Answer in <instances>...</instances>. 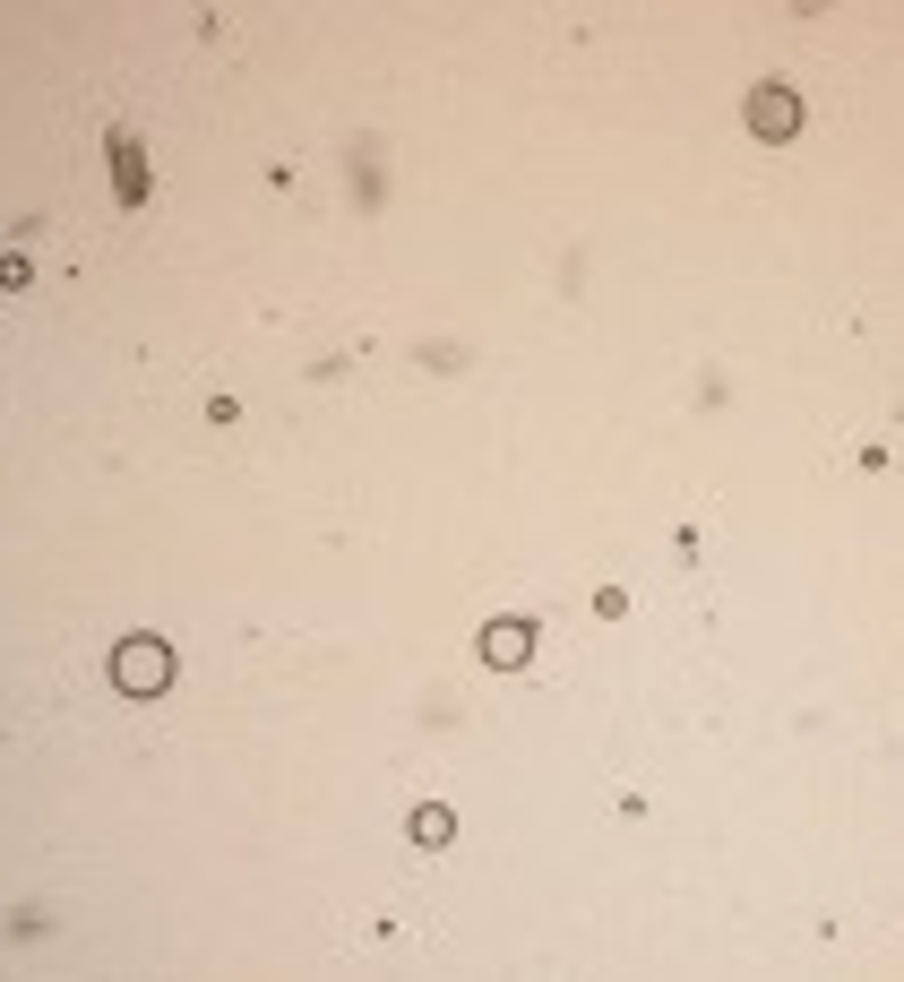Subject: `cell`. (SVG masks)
<instances>
[{"mask_svg": "<svg viewBox=\"0 0 904 982\" xmlns=\"http://www.w3.org/2000/svg\"><path fill=\"white\" fill-rule=\"evenodd\" d=\"M112 681H121V689H164V681H173V655H164L156 638H129V647L112 655Z\"/></svg>", "mask_w": 904, "mask_h": 982, "instance_id": "cell-1", "label": "cell"}, {"mask_svg": "<svg viewBox=\"0 0 904 982\" xmlns=\"http://www.w3.org/2000/svg\"><path fill=\"white\" fill-rule=\"evenodd\" d=\"M749 130H767V138H793V130H802V104L784 96V87H767V96L749 104Z\"/></svg>", "mask_w": 904, "mask_h": 982, "instance_id": "cell-2", "label": "cell"}, {"mask_svg": "<svg viewBox=\"0 0 904 982\" xmlns=\"http://www.w3.org/2000/svg\"><path fill=\"white\" fill-rule=\"evenodd\" d=\"M525 647H534V629H525V621H500V629L483 638V655H491V664H525Z\"/></svg>", "mask_w": 904, "mask_h": 982, "instance_id": "cell-3", "label": "cell"}]
</instances>
